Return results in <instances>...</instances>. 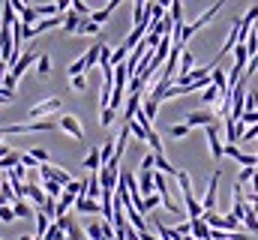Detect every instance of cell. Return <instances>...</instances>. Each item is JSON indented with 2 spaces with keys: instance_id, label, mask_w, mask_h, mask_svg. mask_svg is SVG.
Returning a JSON list of instances; mask_svg holds the SVG:
<instances>
[{
  "instance_id": "6f0895ef",
  "label": "cell",
  "mask_w": 258,
  "mask_h": 240,
  "mask_svg": "<svg viewBox=\"0 0 258 240\" xmlns=\"http://www.w3.org/2000/svg\"><path fill=\"white\" fill-rule=\"evenodd\" d=\"M252 33H255V39H258V18L252 21Z\"/></svg>"
},
{
  "instance_id": "bcb514c9",
  "label": "cell",
  "mask_w": 258,
  "mask_h": 240,
  "mask_svg": "<svg viewBox=\"0 0 258 240\" xmlns=\"http://www.w3.org/2000/svg\"><path fill=\"white\" fill-rule=\"evenodd\" d=\"M87 66H84V57H78L75 63H69V75H78V72H84Z\"/></svg>"
},
{
  "instance_id": "816d5d0a",
  "label": "cell",
  "mask_w": 258,
  "mask_h": 240,
  "mask_svg": "<svg viewBox=\"0 0 258 240\" xmlns=\"http://www.w3.org/2000/svg\"><path fill=\"white\" fill-rule=\"evenodd\" d=\"M69 3H72V0H54V6H57V12H66V9H69Z\"/></svg>"
},
{
  "instance_id": "30bf717a",
  "label": "cell",
  "mask_w": 258,
  "mask_h": 240,
  "mask_svg": "<svg viewBox=\"0 0 258 240\" xmlns=\"http://www.w3.org/2000/svg\"><path fill=\"white\" fill-rule=\"evenodd\" d=\"M138 105H141V90H129V93H126V105H123V120L135 117Z\"/></svg>"
},
{
  "instance_id": "cb8c5ba5",
  "label": "cell",
  "mask_w": 258,
  "mask_h": 240,
  "mask_svg": "<svg viewBox=\"0 0 258 240\" xmlns=\"http://www.w3.org/2000/svg\"><path fill=\"white\" fill-rule=\"evenodd\" d=\"M168 18L171 21H183V3L180 0H171L168 3Z\"/></svg>"
},
{
  "instance_id": "5bb4252c",
  "label": "cell",
  "mask_w": 258,
  "mask_h": 240,
  "mask_svg": "<svg viewBox=\"0 0 258 240\" xmlns=\"http://www.w3.org/2000/svg\"><path fill=\"white\" fill-rule=\"evenodd\" d=\"M24 198H30V204H42L45 201V189L42 186H36V183H27V189H24Z\"/></svg>"
},
{
  "instance_id": "2e32d148",
  "label": "cell",
  "mask_w": 258,
  "mask_h": 240,
  "mask_svg": "<svg viewBox=\"0 0 258 240\" xmlns=\"http://www.w3.org/2000/svg\"><path fill=\"white\" fill-rule=\"evenodd\" d=\"M216 99H222V90H219V87L210 81V84L204 87V93H201V102H204V105H213Z\"/></svg>"
},
{
  "instance_id": "4dcf8cb0",
  "label": "cell",
  "mask_w": 258,
  "mask_h": 240,
  "mask_svg": "<svg viewBox=\"0 0 258 240\" xmlns=\"http://www.w3.org/2000/svg\"><path fill=\"white\" fill-rule=\"evenodd\" d=\"M192 66H195V57H192V51H186V48H183V51H180V72H189Z\"/></svg>"
},
{
  "instance_id": "c3c4849f",
  "label": "cell",
  "mask_w": 258,
  "mask_h": 240,
  "mask_svg": "<svg viewBox=\"0 0 258 240\" xmlns=\"http://www.w3.org/2000/svg\"><path fill=\"white\" fill-rule=\"evenodd\" d=\"M246 108H255L258 111V90H249L246 93Z\"/></svg>"
},
{
  "instance_id": "1f68e13d",
  "label": "cell",
  "mask_w": 258,
  "mask_h": 240,
  "mask_svg": "<svg viewBox=\"0 0 258 240\" xmlns=\"http://www.w3.org/2000/svg\"><path fill=\"white\" fill-rule=\"evenodd\" d=\"M147 144H150L153 153H162V141H159V135H156L153 129H147Z\"/></svg>"
},
{
  "instance_id": "60d3db41",
  "label": "cell",
  "mask_w": 258,
  "mask_h": 240,
  "mask_svg": "<svg viewBox=\"0 0 258 240\" xmlns=\"http://www.w3.org/2000/svg\"><path fill=\"white\" fill-rule=\"evenodd\" d=\"M12 219H15L12 204H0V222H12Z\"/></svg>"
},
{
  "instance_id": "f5cc1de1",
  "label": "cell",
  "mask_w": 258,
  "mask_h": 240,
  "mask_svg": "<svg viewBox=\"0 0 258 240\" xmlns=\"http://www.w3.org/2000/svg\"><path fill=\"white\" fill-rule=\"evenodd\" d=\"M243 18H246V21H255V18H258V3L249 9V12H246V15H243Z\"/></svg>"
},
{
  "instance_id": "11a10c76",
  "label": "cell",
  "mask_w": 258,
  "mask_h": 240,
  "mask_svg": "<svg viewBox=\"0 0 258 240\" xmlns=\"http://www.w3.org/2000/svg\"><path fill=\"white\" fill-rule=\"evenodd\" d=\"M249 180H252V189H258V168L252 171V177H249Z\"/></svg>"
},
{
  "instance_id": "9c48e42d",
  "label": "cell",
  "mask_w": 258,
  "mask_h": 240,
  "mask_svg": "<svg viewBox=\"0 0 258 240\" xmlns=\"http://www.w3.org/2000/svg\"><path fill=\"white\" fill-rule=\"evenodd\" d=\"M207 123H216V114H210L207 108L186 114V126H189V129H192V126H207Z\"/></svg>"
},
{
  "instance_id": "f907efd6",
  "label": "cell",
  "mask_w": 258,
  "mask_h": 240,
  "mask_svg": "<svg viewBox=\"0 0 258 240\" xmlns=\"http://www.w3.org/2000/svg\"><path fill=\"white\" fill-rule=\"evenodd\" d=\"M210 240H231V237H228L222 228H213V231H210Z\"/></svg>"
},
{
  "instance_id": "f546056e",
  "label": "cell",
  "mask_w": 258,
  "mask_h": 240,
  "mask_svg": "<svg viewBox=\"0 0 258 240\" xmlns=\"http://www.w3.org/2000/svg\"><path fill=\"white\" fill-rule=\"evenodd\" d=\"M33 216H36V234H39V237H42V234H45V228H48V222H51V219H48V216H45V213H42V210H36V213H33Z\"/></svg>"
},
{
  "instance_id": "8992f818",
  "label": "cell",
  "mask_w": 258,
  "mask_h": 240,
  "mask_svg": "<svg viewBox=\"0 0 258 240\" xmlns=\"http://www.w3.org/2000/svg\"><path fill=\"white\" fill-rule=\"evenodd\" d=\"M57 123H60V129H63V132H69L75 141H84V129H81L78 117H72V114H57Z\"/></svg>"
},
{
  "instance_id": "8d00e7d4",
  "label": "cell",
  "mask_w": 258,
  "mask_h": 240,
  "mask_svg": "<svg viewBox=\"0 0 258 240\" xmlns=\"http://www.w3.org/2000/svg\"><path fill=\"white\" fill-rule=\"evenodd\" d=\"M69 9H75L81 18H87V15H90V6H87L84 0H72V3H69Z\"/></svg>"
},
{
  "instance_id": "74e56055",
  "label": "cell",
  "mask_w": 258,
  "mask_h": 240,
  "mask_svg": "<svg viewBox=\"0 0 258 240\" xmlns=\"http://www.w3.org/2000/svg\"><path fill=\"white\" fill-rule=\"evenodd\" d=\"M126 54H129V48H126V45H120V48H114V51H111V66H117V63H123V60H126Z\"/></svg>"
},
{
  "instance_id": "e575fe53",
  "label": "cell",
  "mask_w": 258,
  "mask_h": 240,
  "mask_svg": "<svg viewBox=\"0 0 258 240\" xmlns=\"http://www.w3.org/2000/svg\"><path fill=\"white\" fill-rule=\"evenodd\" d=\"M168 132H171V138H186V135H189V126H186V123H174Z\"/></svg>"
},
{
  "instance_id": "44dd1931",
  "label": "cell",
  "mask_w": 258,
  "mask_h": 240,
  "mask_svg": "<svg viewBox=\"0 0 258 240\" xmlns=\"http://www.w3.org/2000/svg\"><path fill=\"white\" fill-rule=\"evenodd\" d=\"M243 225H246V228H249L252 234H258V210L252 207V204L246 207V216H243Z\"/></svg>"
},
{
  "instance_id": "8fae6325",
  "label": "cell",
  "mask_w": 258,
  "mask_h": 240,
  "mask_svg": "<svg viewBox=\"0 0 258 240\" xmlns=\"http://www.w3.org/2000/svg\"><path fill=\"white\" fill-rule=\"evenodd\" d=\"M12 210H15V219H30V216L36 213V207L27 204L24 198H15V201H12Z\"/></svg>"
},
{
  "instance_id": "52a82bcc",
  "label": "cell",
  "mask_w": 258,
  "mask_h": 240,
  "mask_svg": "<svg viewBox=\"0 0 258 240\" xmlns=\"http://www.w3.org/2000/svg\"><path fill=\"white\" fill-rule=\"evenodd\" d=\"M39 174H42V177H48V180H57V183H69V174H66L63 168H57V165H48V162H39Z\"/></svg>"
},
{
  "instance_id": "603a6c76",
  "label": "cell",
  "mask_w": 258,
  "mask_h": 240,
  "mask_svg": "<svg viewBox=\"0 0 258 240\" xmlns=\"http://www.w3.org/2000/svg\"><path fill=\"white\" fill-rule=\"evenodd\" d=\"M159 204H162V198H159V192H156V189L144 195V213H150V210H156Z\"/></svg>"
},
{
  "instance_id": "d4e9b609",
  "label": "cell",
  "mask_w": 258,
  "mask_h": 240,
  "mask_svg": "<svg viewBox=\"0 0 258 240\" xmlns=\"http://www.w3.org/2000/svg\"><path fill=\"white\" fill-rule=\"evenodd\" d=\"M114 117H117V108H111V105H102L99 123H102V126H111V123H114Z\"/></svg>"
},
{
  "instance_id": "ee69618b",
  "label": "cell",
  "mask_w": 258,
  "mask_h": 240,
  "mask_svg": "<svg viewBox=\"0 0 258 240\" xmlns=\"http://www.w3.org/2000/svg\"><path fill=\"white\" fill-rule=\"evenodd\" d=\"M30 156H33L36 162H48V150H42V147H33V150H30Z\"/></svg>"
},
{
  "instance_id": "db71d44e",
  "label": "cell",
  "mask_w": 258,
  "mask_h": 240,
  "mask_svg": "<svg viewBox=\"0 0 258 240\" xmlns=\"http://www.w3.org/2000/svg\"><path fill=\"white\" fill-rule=\"evenodd\" d=\"M18 240H42V237H39V234H21Z\"/></svg>"
},
{
  "instance_id": "7bdbcfd3",
  "label": "cell",
  "mask_w": 258,
  "mask_h": 240,
  "mask_svg": "<svg viewBox=\"0 0 258 240\" xmlns=\"http://www.w3.org/2000/svg\"><path fill=\"white\" fill-rule=\"evenodd\" d=\"M99 225H102V237H105V240L114 237V225H111V219H102Z\"/></svg>"
},
{
  "instance_id": "681fc988",
  "label": "cell",
  "mask_w": 258,
  "mask_h": 240,
  "mask_svg": "<svg viewBox=\"0 0 258 240\" xmlns=\"http://www.w3.org/2000/svg\"><path fill=\"white\" fill-rule=\"evenodd\" d=\"M252 171H255V165H243V171H240V177H237V183H246V180L252 177Z\"/></svg>"
},
{
  "instance_id": "484cf974",
  "label": "cell",
  "mask_w": 258,
  "mask_h": 240,
  "mask_svg": "<svg viewBox=\"0 0 258 240\" xmlns=\"http://www.w3.org/2000/svg\"><path fill=\"white\" fill-rule=\"evenodd\" d=\"M36 18H39V15H36V9H33V6H24V9L18 12V21H21V24H33Z\"/></svg>"
},
{
  "instance_id": "9f6ffc18",
  "label": "cell",
  "mask_w": 258,
  "mask_h": 240,
  "mask_svg": "<svg viewBox=\"0 0 258 240\" xmlns=\"http://www.w3.org/2000/svg\"><path fill=\"white\" fill-rule=\"evenodd\" d=\"M156 3H159L162 9H168V3H171V0H156Z\"/></svg>"
},
{
  "instance_id": "7402d4cb",
  "label": "cell",
  "mask_w": 258,
  "mask_h": 240,
  "mask_svg": "<svg viewBox=\"0 0 258 240\" xmlns=\"http://www.w3.org/2000/svg\"><path fill=\"white\" fill-rule=\"evenodd\" d=\"M36 72H39L42 78L51 75V57H48V54H39V57H36Z\"/></svg>"
},
{
  "instance_id": "836d02e7",
  "label": "cell",
  "mask_w": 258,
  "mask_h": 240,
  "mask_svg": "<svg viewBox=\"0 0 258 240\" xmlns=\"http://www.w3.org/2000/svg\"><path fill=\"white\" fill-rule=\"evenodd\" d=\"M33 9H36L39 18H45V15H57V6H54V3H42V6H33Z\"/></svg>"
},
{
  "instance_id": "7c38bea8",
  "label": "cell",
  "mask_w": 258,
  "mask_h": 240,
  "mask_svg": "<svg viewBox=\"0 0 258 240\" xmlns=\"http://www.w3.org/2000/svg\"><path fill=\"white\" fill-rule=\"evenodd\" d=\"M99 27H102V24H96V21L87 15V18H81V21H78L75 33H78V36H93V33H99Z\"/></svg>"
},
{
  "instance_id": "ba28073f",
  "label": "cell",
  "mask_w": 258,
  "mask_h": 240,
  "mask_svg": "<svg viewBox=\"0 0 258 240\" xmlns=\"http://www.w3.org/2000/svg\"><path fill=\"white\" fill-rule=\"evenodd\" d=\"M210 225L201 219V216H195V219H189V234H192L195 240H210Z\"/></svg>"
},
{
  "instance_id": "3957f363",
  "label": "cell",
  "mask_w": 258,
  "mask_h": 240,
  "mask_svg": "<svg viewBox=\"0 0 258 240\" xmlns=\"http://www.w3.org/2000/svg\"><path fill=\"white\" fill-rule=\"evenodd\" d=\"M57 111H60V96H51V99L36 102V105L27 111V120H39V117H45V114H57Z\"/></svg>"
},
{
  "instance_id": "6da1fadb",
  "label": "cell",
  "mask_w": 258,
  "mask_h": 240,
  "mask_svg": "<svg viewBox=\"0 0 258 240\" xmlns=\"http://www.w3.org/2000/svg\"><path fill=\"white\" fill-rule=\"evenodd\" d=\"M54 123L48 117H39V120H24V123H12V126H0V135H33V132H51Z\"/></svg>"
},
{
  "instance_id": "7a4b0ae2",
  "label": "cell",
  "mask_w": 258,
  "mask_h": 240,
  "mask_svg": "<svg viewBox=\"0 0 258 240\" xmlns=\"http://www.w3.org/2000/svg\"><path fill=\"white\" fill-rule=\"evenodd\" d=\"M222 6H225V0H216V3H213V6H210L207 12H201V15L195 18L192 24H183V30H180V39H177V42H180V45H186V42L192 39L195 33H198V30L204 27V24H210V21H213V18L219 15V9H222Z\"/></svg>"
},
{
  "instance_id": "4fadbf2b",
  "label": "cell",
  "mask_w": 258,
  "mask_h": 240,
  "mask_svg": "<svg viewBox=\"0 0 258 240\" xmlns=\"http://www.w3.org/2000/svg\"><path fill=\"white\" fill-rule=\"evenodd\" d=\"M138 189H141V195L153 192V168H141L138 171Z\"/></svg>"
},
{
  "instance_id": "83f0119b",
  "label": "cell",
  "mask_w": 258,
  "mask_h": 240,
  "mask_svg": "<svg viewBox=\"0 0 258 240\" xmlns=\"http://www.w3.org/2000/svg\"><path fill=\"white\" fill-rule=\"evenodd\" d=\"M234 162H240V165H258V153H243V150H237Z\"/></svg>"
},
{
  "instance_id": "7dc6e473",
  "label": "cell",
  "mask_w": 258,
  "mask_h": 240,
  "mask_svg": "<svg viewBox=\"0 0 258 240\" xmlns=\"http://www.w3.org/2000/svg\"><path fill=\"white\" fill-rule=\"evenodd\" d=\"M108 15H111L108 9H99V12H90V18H93L96 24H102V21H108Z\"/></svg>"
},
{
  "instance_id": "b9f144b4",
  "label": "cell",
  "mask_w": 258,
  "mask_h": 240,
  "mask_svg": "<svg viewBox=\"0 0 258 240\" xmlns=\"http://www.w3.org/2000/svg\"><path fill=\"white\" fill-rule=\"evenodd\" d=\"M66 240H84V231H81L75 222H69V228H66Z\"/></svg>"
},
{
  "instance_id": "d590c367",
  "label": "cell",
  "mask_w": 258,
  "mask_h": 240,
  "mask_svg": "<svg viewBox=\"0 0 258 240\" xmlns=\"http://www.w3.org/2000/svg\"><path fill=\"white\" fill-rule=\"evenodd\" d=\"M111 156H114V141H105V144L99 147V159H102V162H108Z\"/></svg>"
},
{
  "instance_id": "5b68a950",
  "label": "cell",
  "mask_w": 258,
  "mask_h": 240,
  "mask_svg": "<svg viewBox=\"0 0 258 240\" xmlns=\"http://www.w3.org/2000/svg\"><path fill=\"white\" fill-rule=\"evenodd\" d=\"M219 177H222V171H216L210 183H207V192H204V198H201V207L204 210H216V198H219Z\"/></svg>"
},
{
  "instance_id": "f6af8a7d",
  "label": "cell",
  "mask_w": 258,
  "mask_h": 240,
  "mask_svg": "<svg viewBox=\"0 0 258 240\" xmlns=\"http://www.w3.org/2000/svg\"><path fill=\"white\" fill-rule=\"evenodd\" d=\"M18 162H21V165H24V168H27V171H30V168H36V165H39V162H36V159H33V156H30V153H21V159H18Z\"/></svg>"
},
{
  "instance_id": "f1b7e54d",
  "label": "cell",
  "mask_w": 258,
  "mask_h": 240,
  "mask_svg": "<svg viewBox=\"0 0 258 240\" xmlns=\"http://www.w3.org/2000/svg\"><path fill=\"white\" fill-rule=\"evenodd\" d=\"M96 60H99V45H90V48H87V54H84V66H87V69H93V66H96Z\"/></svg>"
},
{
  "instance_id": "f35d334b",
  "label": "cell",
  "mask_w": 258,
  "mask_h": 240,
  "mask_svg": "<svg viewBox=\"0 0 258 240\" xmlns=\"http://www.w3.org/2000/svg\"><path fill=\"white\" fill-rule=\"evenodd\" d=\"M0 84H3L6 90H12V93H15V84H18V78H15L12 72H3V78H0Z\"/></svg>"
},
{
  "instance_id": "ac0fdd59",
  "label": "cell",
  "mask_w": 258,
  "mask_h": 240,
  "mask_svg": "<svg viewBox=\"0 0 258 240\" xmlns=\"http://www.w3.org/2000/svg\"><path fill=\"white\" fill-rule=\"evenodd\" d=\"M99 192H102V189H99V180H96V171H93V177L84 180V192H81V195H87V198H99Z\"/></svg>"
},
{
  "instance_id": "ffe728a7",
  "label": "cell",
  "mask_w": 258,
  "mask_h": 240,
  "mask_svg": "<svg viewBox=\"0 0 258 240\" xmlns=\"http://www.w3.org/2000/svg\"><path fill=\"white\" fill-rule=\"evenodd\" d=\"M42 189H45V195H51V198H60V192H63V183L42 177Z\"/></svg>"
},
{
  "instance_id": "9a60e30c",
  "label": "cell",
  "mask_w": 258,
  "mask_h": 240,
  "mask_svg": "<svg viewBox=\"0 0 258 240\" xmlns=\"http://www.w3.org/2000/svg\"><path fill=\"white\" fill-rule=\"evenodd\" d=\"M78 21H81V15L75 12V9H66L63 12V33H75V27H78Z\"/></svg>"
},
{
  "instance_id": "d6a6232c",
  "label": "cell",
  "mask_w": 258,
  "mask_h": 240,
  "mask_svg": "<svg viewBox=\"0 0 258 240\" xmlns=\"http://www.w3.org/2000/svg\"><path fill=\"white\" fill-rule=\"evenodd\" d=\"M84 234H87V240H102V225L99 222H90Z\"/></svg>"
},
{
  "instance_id": "4316f807",
  "label": "cell",
  "mask_w": 258,
  "mask_h": 240,
  "mask_svg": "<svg viewBox=\"0 0 258 240\" xmlns=\"http://www.w3.org/2000/svg\"><path fill=\"white\" fill-rule=\"evenodd\" d=\"M99 165H102V159H99V150H90V153H87V159H84V168H87V171H96Z\"/></svg>"
},
{
  "instance_id": "ab89813d",
  "label": "cell",
  "mask_w": 258,
  "mask_h": 240,
  "mask_svg": "<svg viewBox=\"0 0 258 240\" xmlns=\"http://www.w3.org/2000/svg\"><path fill=\"white\" fill-rule=\"evenodd\" d=\"M69 81H72V90H84V87H87V78H84V72H78V75H69Z\"/></svg>"
},
{
  "instance_id": "e0dca14e",
  "label": "cell",
  "mask_w": 258,
  "mask_h": 240,
  "mask_svg": "<svg viewBox=\"0 0 258 240\" xmlns=\"http://www.w3.org/2000/svg\"><path fill=\"white\" fill-rule=\"evenodd\" d=\"M153 168H156V171H162V174H168V177H174V174H177V168H174V165H168V159H165L162 153H156Z\"/></svg>"
},
{
  "instance_id": "d6986e66",
  "label": "cell",
  "mask_w": 258,
  "mask_h": 240,
  "mask_svg": "<svg viewBox=\"0 0 258 240\" xmlns=\"http://www.w3.org/2000/svg\"><path fill=\"white\" fill-rule=\"evenodd\" d=\"M42 240H66V228H60L57 222H48V228H45Z\"/></svg>"
},
{
  "instance_id": "277c9868",
  "label": "cell",
  "mask_w": 258,
  "mask_h": 240,
  "mask_svg": "<svg viewBox=\"0 0 258 240\" xmlns=\"http://www.w3.org/2000/svg\"><path fill=\"white\" fill-rule=\"evenodd\" d=\"M204 132H207V147H210V156L219 162V159H222V144H225V141L219 138V126H216V123H207V126H204Z\"/></svg>"
}]
</instances>
